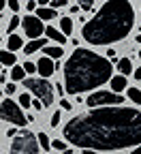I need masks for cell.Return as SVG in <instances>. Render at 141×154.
Returning a JSON list of instances; mask_svg holds the SVG:
<instances>
[{
  "instance_id": "d590c367",
  "label": "cell",
  "mask_w": 141,
  "mask_h": 154,
  "mask_svg": "<svg viewBox=\"0 0 141 154\" xmlns=\"http://www.w3.org/2000/svg\"><path fill=\"white\" fill-rule=\"evenodd\" d=\"M0 82H2V84L7 82V71H5V69H2V73H0Z\"/></svg>"
},
{
  "instance_id": "603a6c76",
  "label": "cell",
  "mask_w": 141,
  "mask_h": 154,
  "mask_svg": "<svg viewBox=\"0 0 141 154\" xmlns=\"http://www.w3.org/2000/svg\"><path fill=\"white\" fill-rule=\"evenodd\" d=\"M19 24H22V19H19L17 15H13V17H11V22H9V28H7V30H9V36H11V32H13Z\"/></svg>"
},
{
  "instance_id": "5b68a950",
  "label": "cell",
  "mask_w": 141,
  "mask_h": 154,
  "mask_svg": "<svg viewBox=\"0 0 141 154\" xmlns=\"http://www.w3.org/2000/svg\"><path fill=\"white\" fill-rule=\"evenodd\" d=\"M9 152H11V154H38V137L24 128V131L11 141Z\"/></svg>"
},
{
  "instance_id": "9a60e30c",
  "label": "cell",
  "mask_w": 141,
  "mask_h": 154,
  "mask_svg": "<svg viewBox=\"0 0 141 154\" xmlns=\"http://www.w3.org/2000/svg\"><path fill=\"white\" fill-rule=\"evenodd\" d=\"M45 45V38H36V41H30L26 47H24V51H26V56H30V54H34V51H38Z\"/></svg>"
},
{
  "instance_id": "f35d334b",
  "label": "cell",
  "mask_w": 141,
  "mask_h": 154,
  "mask_svg": "<svg viewBox=\"0 0 141 154\" xmlns=\"http://www.w3.org/2000/svg\"><path fill=\"white\" fill-rule=\"evenodd\" d=\"M84 154H96L94 150H84Z\"/></svg>"
},
{
  "instance_id": "d6986e66",
  "label": "cell",
  "mask_w": 141,
  "mask_h": 154,
  "mask_svg": "<svg viewBox=\"0 0 141 154\" xmlns=\"http://www.w3.org/2000/svg\"><path fill=\"white\" fill-rule=\"evenodd\" d=\"M126 96H128L133 103L141 105V90H139V88H128V90H126Z\"/></svg>"
},
{
  "instance_id": "74e56055",
  "label": "cell",
  "mask_w": 141,
  "mask_h": 154,
  "mask_svg": "<svg viewBox=\"0 0 141 154\" xmlns=\"http://www.w3.org/2000/svg\"><path fill=\"white\" fill-rule=\"evenodd\" d=\"M130 154H141V146H139V148H135V150H130Z\"/></svg>"
},
{
  "instance_id": "ac0fdd59",
  "label": "cell",
  "mask_w": 141,
  "mask_h": 154,
  "mask_svg": "<svg viewBox=\"0 0 141 154\" xmlns=\"http://www.w3.org/2000/svg\"><path fill=\"white\" fill-rule=\"evenodd\" d=\"M60 30H62L64 36H69L73 32V19L71 17H62V19H60Z\"/></svg>"
},
{
  "instance_id": "2e32d148",
  "label": "cell",
  "mask_w": 141,
  "mask_h": 154,
  "mask_svg": "<svg viewBox=\"0 0 141 154\" xmlns=\"http://www.w3.org/2000/svg\"><path fill=\"white\" fill-rule=\"evenodd\" d=\"M11 79L13 82H26L28 77H26V69L24 66H13L11 69Z\"/></svg>"
},
{
  "instance_id": "6da1fadb",
  "label": "cell",
  "mask_w": 141,
  "mask_h": 154,
  "mask_svg": "<svg viewBox=\"0 0 141 154\" xmlns=\"http://www.w3.org/2000/svg\"><path fill=\"white\" fill-rule=\"evenodd\" d=\"M64 139L81 150H126L141 146V111L133 107H100L79 113L64 124Z\"/></svg>"
},
{
  "instance_id": "277c9868",
  "label": "cell",
  "mask_w": 141,
  "mask_h": 154,
  "mask_svg": "<svg viewBox=\"0 0 141 154\" xmlns=\"http://www.w3.org/2000/svg\"><path fill=\"white\" fill-rule=\"evenodd\" d=\"M24 88L34 96V99H38L45 107H49L54 103V86L47 82V79H36V77H28V79L24 82Z\"/></svg>"
},
{
  "instance_id": "ba28073f",
  "label": "cell",
  "mask_w": 141,
  "mask_h": 154,
  "mask_svg": "<svg viewBox=\"0 0 141 154\" xmlns=\"http://www.w3.org/2000/svg\"><path fill=\"white\" fill-rule=\"evenodd\" d=\"M22 26H24L26 36H28V38H32V41H36V38L45 32L43 22H41V19H38L36 15H26V17L22 19Z\"/></svg>"
},
{
  "instance_id": "f1b7e54d",
  "label": "cell",
  "mask_w": 141,
  "mask_h": 154,
  "mask_svg": "<svg viewBox=\"0 0 141 154\" xmlns=\"http://www.w3.org/2000/svg\"><path fill=\"white\" fill-rule=\"evenodd\" d=\"M60 107H62L64 111H71V109H73V105H71L66 99H60Z\"/></svg>"
},
{
  "instance_id": "30bf717a",
  "label": "cell",
  "mask_w": 141,
  "mask_h": 154,
  "mask_svg": "<svg viewBox=\"0 0 141 154\" xmlns=\"http://www.w3.org/2000/svg\"><path fill=\"white\" fill-rule=\"evenodd\" d=\"M45 36L51 38V41H56L58 45H64V43H66V36L62 34V30H56V28H51V26L45 28Z\"/></svg>"
},
{
  "instance_id": "d6a6232c",
  "label": "cell",
  "mask_w": 141,
  "mask_h": 154,
  "mask_svg": "<svg viewBox=\"0 0 141 154\" xmlns=\"http://www.w3.org/2000/svg\"><path fill=\"white\" fill-rule=\"evenodd\" d=\"M15 90H17V88H15V84H13V82H11V84H7V86H5V94H13V92H15Z\"/></svg>"
},
{
  "instance_id": "4316f807",
  "label": "cell",
  "mask_w": 141,
  "mask_h": 154,
  "mask_svg": "<svg viewBox=\"0 0 141 154\" xmlns=\"http://www.w3.org/2000/svg\"><path fill=\"white\" fill-rule=\"evenodd\" d=\"M96 2H92V0H81L79 2V7H81V11H92V7H94Z\"/></svg>"
},
{
  "instance_id": "8d00e7d4",
  "label": "cell",
  "mask_w": 141,
  "mask_h": 154,
  "mask_svg": "<svg viewBox=\"0 0 141 154\" xmlns=\"http://www.w3.org/2000/svg\"><path fill=\"white\" fill-rule=\"evenodd\" d=\"M135 79H139V82H141V66L135 71Z\"/></svg>"
},
{
  "instance_id": "8fae6325",
  "label": "cell",
  "mask_w": 141,
  "mask_h": 154,
  "mask_svg": "<svg viewBox=\"0 0 141 154\" xmlns=\"http://www.w3.org/2000/svg\"><path fill=\"white\" fill-rule=\"evenodd\" d=\"M118 71L122 73V77L130 75V73H133V62H130V58H120V60H118ZM133 75H135V73H133Z\"/></svg>"
},
{
  "instance_id": "7402d4cb",
  "label": "cell",
  "mask_w": 141,
  "mask_h": 154,
  "mask_svg": "<svg viewBox=\"0 0 141 154\" xmlns=\"http://www.w3.org/2000/svg\"><path fill=\"white\" fill-rule=\"evenodd\" d=\"M36 137H38V146H41V148H43L45 152H47V150L51 148V139L47 137V135H45V133H38V135H36Z\"/></svg>"
},
{
  "instance_id": "d4e9b609",
  "label": "cell",
  "mask_w": 141,
  "mask_h": 154,
  "mask_svg": "<svg viewBox=\"0 0 141 154\" xmlns=\"http://www.w3.org/2000/svg\"><path fill=\"white\" fill-rule=\"evenodd\" d=\"M60 118H62V111L58 109V111L51 116V126H54V128H58V126H60Z\"/></svg>"
},
{
  "instance_id": "9c48e42d",
  "label": "cell",
  "mask_w": 141,
  "mask_h": 154,
  "mask_svg": "<svg viewBox=\"0 0 141 154\" xmlns=\"http://www.w3.org/2000/svg\"><path fill=\"white\" fill-rule=\"evenodd\" d=\"M36 69H38V75H41V79H47L56 73V62H51V58L47 56H41L36 62Z\"/></svg>"
},
{
  "instance_id": "52a82bcc",
  "label": "cell",
  "mask_w": 141,
  "mask_h": 154,
  "mask_svg": "<svg viewBox=\"0 0 141 154\" xmlns=\"http://www.w3.org/2000/svg\"><path fill=\"white\" fill-rule=\"evenodd\" d=\"M124 103V96L122 94H115V92H107V90H96L92 92L88 99H86V105L92 107V109H100L105 105H122Z\"/></svg>"
},
{
  "instance_id": "4dcf8cb0",
  "label": "cell",
  "mask_w": 141,
  "mask_h": 154,
  "mask_svg": "<svg viewBox=\"0 0 141 154\" xmlns=\"http://www.w3.org/2000/svg\"><path fill=\"white\" fill-rule=\"evenodd\" d=\"M107 60H109V62H115V60H118V54H115V49H109V51H107Z\"/></svg>"
},
{
  "instance_id": "83f0119b",
  "label": "cell",
  "mask_w": 141,
  "mask_h": 154,
  "mask_svg": "<svg viewBox=\"0 0 141 154\" xmlns=\"http://www.w3.org/2000/svg\"><path fill=\"white\" fill-rule=\"evenodd\" d=\"M7 5H9V9H11L13 13H17V11H19V7H22V2H19V0H9Z\"/></svg>"
},
{
  "instance_id": "f546056e",
  "label": "cell",
  "mask_w": 141,
  "mask_h": 154,
  "mask_svg": "<svg viewBox=\"0 0 141 154\" xmlns=\"http://www.w3.org/2000/svg\"><path fill=\"white\" fill-rule=\"evenodd\" d=\"M24 69H26V73H34V71L38 73V69H36V64H32V62H26V64H24Z\"/></svg>"
},
{
  "instance_id": "5bb4252c",
  "label": "cell",
  "mask_w": 141,
  "mask_h": 154,
  "mask_svg": "<svg viewBox=\"0 0 141 154\" xmlns=\"http://www.w3.org/2000/svg\"><path fill=\"white\" fill-rule=\"evenodd\" d=\"M109 84H111V90H113L115 94H120V90H126V77H122V75H115Z\"/></svg>"
},
{
  "instance_id": "484cf974",
  "label": "cell",
  "mask_w": 141,
  "mask_h": 154,
  "mask_svg": "<svg viewBox=\"0 0 141 154\" xmlns=\"http://www.w3.org/2000/svg\"><path fill=\"white\" fill-rule=\"evenodd\" d=\"M64 5H69L66 0H49V9H60V7H64Z\"/></svg>"
},
{
  "instance_id": "e0dca14e",
  "label": "cell",
  "mask_w": 141,
  "mask_h": 154,
  "mask_svg": "<svg viewBox=\"0 0 141 154\" xmlns=\"http://www.w3.org/2000/svg\"><path fill=\"white\" fill-rule=\"evenodd\" d=\"M0 60H2V66H17V64H15V56H13V51H9V49H5L2 54H0Z\"/></svg>"
},
{
  "instance_id": "8992f818",
  "label": "cell",
  "mask_w": 141,
  "mask_h": 154,
  "mask_svg": "<svg viewBox=\"0 0 141 154\" xmlns=\"http://www.w3.org/2000/svg\"><path fill=\"white\" fill-rule=\"evenodd\" d=\"M0 118H2V122L15 124V126H19V128H24V126L28 124L22 107H19L17 103H13L11 99H5L2 103H0Z\"/></svg>"
},
{
  "instance_id": "60d3db41",
  "label": "cell",
  "mask_w": 141,
  "mask_h": 154,
  "mask_svg": "<svg viewBox=\"0 0 141 154\" xmlns=\"http://www.w3.org/2000/svg\"><path fill=\"white\" fill-rule=\"evenodd\" d=\"M139 58H141V49H139Z\"/></svg>"
},
{
  "instance_id": "7c38bea8",
  "label": "cell",
  "mask_w": 141,
  "mask_h": 154,
  "mask_svg": "<svg viewBox=\"0 0 141 154\" xmlns=\"http://www.w3.org/2000/svg\"><path fill=\"white\" fill-rule=\"evenodd\" d=\"M36 17L41 22H49V19H56V11L49 9V7H38L36 9Z\"/></svg>"
},
{
  "instance_id": "836d02e7",
  "label": "cell",
  "mask_w": 141,
  "mask_h": 154,
  "mask_svg": "<svg viewBox=\"0 0 141 154\" xmlns=\"http://www.w3.org/2000/svg\"><path fill=\"white\" fill-rule=\"evenodd\" d=\"M32 107H34V109H36V111H41V109H43V107H45V105H43V103H41V101H38V99H34V101H32Z\"/></svg>"
},
{
  "instance_id": "e575fe53",
  "label": "cell",
  "mask_w": 141,
  "mask_h": 154,
  "mask_svg": "<svg viewBox=\"0 0 141 154\" xmlns=\"http://www.w3.org/2000/svg\"><path fill=\"white\" fill-rule=\"evenodd\" d=\"M79 9H81V7H79V2H77V5H71V13H79Z\"/></svg>"
},
{
  "instance_id": "4fadbf2b",
  "label": "cell",
  "mask_w": 141,
  "mask_h": 154,
  "mask_svg": "<svg viewBox=\"0 0 141 154\" xmlns=\"http://www.w3.org/2000/svg\"><path fill=\"white\" fill-rule=\"evenodd\" d=\"M7 47H9V51H15V49H22L26 45H24V41H22V36H19V34H11L7 38Z\"/></svg>"
},
{
  "instance_id": "3957f363",
  "label": "cell",
  "mask_w": 141,
  "mask_h": 154,
  "mask_svg": "<svg viewBox=\"0 0 141 154\" xmlns=\"http://www.w3.org/2000/svg\"><path fill=\"white\" fill-rule=\"evenodd\" d=\"M113 66L105 56H98L92 49H75L64 64V92L79 96L86 90H96L111 82Z\"/></svg>"
},
{
  "instance_id": "ab89813d",
  "label": "cell",
  "mask_w": 141,
  "mask_h": 154,
  "mask_svg": "<svg viewBox=\"0 0 141 154\" xmlns=\"http://www.w3.org/2000/svg\"><path fill=\"white\" fill-rule=\"evenodd\" d=\"M135 41H137V43H141V34H137V38H135Z\"/></svg>"
},
{
  "instance_id": "44dd1931",
  "label": "cell",
  "mask_w": 141,
  "mask_h": 154,
  "mask_svg": "<svg viewBox=\"0 0 141 154\" xmlns=\"http://www.w3.org/2000/svg\"><path fill=\"white\" fill-rule=\"evenodd\" d=\"M32 101H34L32 94H30V92H24L22 96H19V107H26V109H28V107H32Z\"/></svg>"
},
{
  "instance_id": "cb8c5ba5",
  "label": "cell",
  "mask_w": 141,
  "mask_h": 154,
  "mask_svg": "<svg viewBox=\"0 0 141 154\" xmlns=\"http://www.w3.org/2000/svg\"><path fill=\"white\" fill-rule=\"evenodd\" d=\"M51 148H56V150H60V152H66V143H64L62 139H51Z\"/></svg>"
},
{
  "instance_id": "ffe728a7",
  "label": "cell",
  "mask_w": 141,
  "mask_h": 154,
  "mask_svg": "<svg viewBox=\"0 0 141 154\" xmlns=\"http://www.w3.org/2000/svg\"><path fill=\"white\" fill-rule=\"evenodd\" d=\"M45 56L47 58H62L64 56V51H62V47H45Z\"/></svg>"
},
{
  "instance_id": "1f68e13d",
  "label": "cell",
  "mask_w": 141,
  "mask_h": 154,
  "mask_svg": "<svg viewBox=\"0 0 141 154\" xmlns=\"http://www.w3.org/2000/svg\"><path fill=\"white\" fill-rule=\"evenodd\" d=\"M24 5H26L28 11H36V9H38V7H36L38 2H34V0H28V2H24Z\"/></svg>"
},
{
  "instance_id": "7a4b0ae2",
  "label": "cell",
  "mask_w": 141,
  "mask_h": 154,
  "mask_svg": "<svg viewBox=\"0 0 141 154\" xmlns=\"http://www.w3.org/2000/svg\"><path fill=\"white\" fill-rule=\"evenodd\" d=\"M135 26V9L126 0H109L84 24L81 36L90 45H109L128 36Z\"/></svg>"
}]
</instances>
